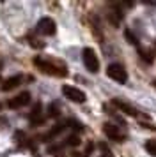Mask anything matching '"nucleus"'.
Wrapping results in <instances>:
<instances>
[{"instance_id":"obj_1","label":"nucleus","mask_w":156,"mask_h":157,"mask_svg":"<svg viewBox=\"0 0 156 157\" xmlns=\"http://www.w3.org/2000/svg\"><path fill=\"white\" fill-rule=\"evenodd\" d=\"M34 64H35V67H37L41 72H44V74H50V76H59V78L68 76V69H66V65H64L62 62H59V60L37 57L34 60Z\"/></svg>"},{"instance_id":"obj_2","label":"nucleus","mask_w":156,"mask_h":157,"mask_svg":"<svg viewBox=\"0 0 156 157\" xmlns=\"http://www.w3.org/2000/svg\"><path fill=\"white\" fill-rule=\"evenodd\" d=\"M103 132L108 140H112V141H117V143H122L126 140V132L119 127V125H115L112 122H106L105 125H103Z\"/></svg>"},{"instance_id":"obj_3","label":"nucleus","mask_w":156,"mask_h":157,"mask_svg":"<svg viewBox=\"0 0 156 157\" xmlns=\"http://www.w3.org/2000/svg\"><path fill=\"white\" fill-rule=\"evenodd\" d=\"M82 58H84V65L87 67V71H91V72L99 71V58L92 48H85L82 51Z\"/></svg>"},{"instance_id":"obj_4","label":"nucleus","mask_w":156,"mask_h":157,"mask_svg":"<svg viewBox=\"0 0 156 157\" xmlns=\"http://www.w3.org/2000/svg\"><path fill=\"white\" fill-rule=\"evenodd\" d=\"M106 74L115 83H126L128 81V71L124 69V65L121 64H110L108 69H106Z\"/></svg>"},{"instance_id":"obj_5","label":"nucleus","mask_w":156,"mask_h":157,"mask_svg":"<svg viewBox=\"0 0 156 157\" xmlns=\"http://www.w3.org/2000/svg\"><path fill=\"white\" fill-rule=\"evenodd\" d=\"M62 94H64V97H68V99L73 101V102H78V104L85 102V94L82 92L80 88H76V86L64 85L62 86Z\"/></svg>"},{"instance_id":"obj_6","label":"nucleus","mask_w":156,"mask_h":157,"mask_svg":"<svg viewBox=\"0 0 156 157\" xmlns=\"http://www.w3.org/2000/svg\"><path fill=\"white\" fill-rule=\"evenodd\" d=\"M37 32L41 36H55V32H57L55 21L51 18H41L39 23H37Z\"/></svg>"},{"instance_id":"obj_7","label":"nucleus","mask_w":156,"mask_h":157,"mask_svg":"<svg viewBox=\"0 0 156 157\" xmlns=\"http://www.w3.org/2000/svg\"><path fill=\"white\" fill-rule=\"evenodd\" d=\"M28 102H30V94L28 92H21L20 95H16V97H13V99L9 101V108H11V109L23 108V106H27Z\"/></svg>"},{"instance_id":"obj_8","label":"nucleus","mask_w":156,"mask_h":157,"mask_svg":"<svg viewBox=\"0 0 156 157\" xmlns=\"http://www.w3.org/2000/svg\"><path fill=\"white\" fill-rule=\"evenodd\" d=\"M112 104H113L115 108H117L119 111H122V113L129 115V117H140V115H138V111H137V109H135V108L131 106V104L124 102V101H121V99H113V101H112Z\"/></svg>"},{"instance_id":"obj_9","label":"nucleus","mask_w":156,"mask_h":157,"mask_svg":"<svg viewBox=\"0 0 156 157\" xmlns=\"http://www.w3.org/2000/svg\"><path fill=\"white\" fill-rule=\"evenodd\" d=\"M44 115H43V106L41 102H35L34 109H32V113H30V122L34 124V125H43L44 124Z\"/></svg>"},{"instance_id":"obj_10","label":"nucleus","mask_w":156,"mask_h":157,"mask_svg":"<svg viewBox=\"0 0 156 157\" xmlns=\"http://www.w3.org/2000/svg\"><path fill=\"white\" fill-rule=\"evenodd\" d=\"M112 7H113L112 11H108V13H106V18H108V21L112 23V25L117 27V25L122 21V11H121L115 4H112Z\"/></svg>"},{"instance_id":"obj_11","label":"nucleus","mask_w":156,"mask_h":157,"mask_svg":"<svg viewBox=\"0 0 156 157\" xmlns=\"http://www.w3.org/2000/svg\"><path fill=\"white\" fill-rule=\"evenodd\" d=\"M78 145H80V138H78L76 134H71V136H68L62 143H59L57 147H51L50 150H51V152H55L57 148H62V147H78Z\"/></svg>"},{"instance_id":"obj_12","label":"nucleus","mask_w":156,"mask_h":157,"mask_svg":"<svg viewBox=\"0 0 156 157\" xmlns=\"http://www.w3.org/2000/svg\"><path fill=\"white\" fill-rule=\"evenodd\" d=\"M21 83V76L18 74V76H11V78H7L4 83H2V92H11L13 88H16V86Z\"/></svg>"},{"instance_id":"obj_13","label":"nucleus","mask_w":156,"mask_h":157,"mask_svg":"<svg viewBox=\"0 0 156 157\" xmlns=\"http://www.w3.org/2000/svg\"><path fill=\"white\" fill-rule=\"evenodd\" d=\"M60 115V106H59V102H51L48 108V117H51V118H57Z\"/></svg>"},{"instance_id":"obj_14","label":"nucleus","mask_w":156,"mask_h":157,"mask_svg":"<svg viewBox=\"0 0 156 157\" xmlns=\"http://www.w3.org/2000/svg\"><path fill=\"white\" fill-rule=\"evenodd\" d=\"M28 44L32 46V48H43L44 46V41H41V39H37L35 36H32V34H28Z\"/></svg>"},{"instance_id":"obj_15","label":"nucleus","mask_w":156,"mask_h":157,"mask_svg":"<svg viewBox=\"0 0 156 157\" xmlns=\"http://www.w3.org/2000/svg\"><path fill=\"white\" fill-rule=\"evenodd\" d=\"M146 150H147V154H151L153 157H156V140L146 141Z\"/></svg>"},{"instance_id":"obj_16","label":"nucleus","mask_w":156,"mask_h":157,"mask_svg":"<svg viewBox=\"0 0 156 157\" xmlns=\"http://www.w3.org/2000/svg\"><path fill=\"white\" fill-rule=\"evenodd\" d=\"M27 136H25V132H21V131H18V132H14V141L18 143V145H21V147H25L27 145Z\"/></svg>"},{"instance_id":"obj_17","label":"nucleus","mask_w":156,"mask_h":157,"mask_svg":"<svg viewBox=\"0 0 156 157\" xmlns=\"http://www.w3.org/2000/svg\"><path fill=\"white\" fill-rule=\"evenodd\" d=\"M138 53H140V58H142V60H146L147 64H153V60H154V58H153V55H151L149 51H144V50H140Z\"/></svg>"},{"instance_id":"obj_18","label":"nucleus","mask_w":156,"mask_h":157,"mask_svg":"<svg viewBox=\"0 0 156 157\" xmlns=\"http://www.w3.org/2000/svg\"><path fill=\"white\" fill-rule=\"evenodd\" d=\"M124 37H126L128 43H131V44H137V43H138V41H137V37L133 36V32H129V30H124Z\"/></svg>"},{"instance_id":"obj_19","label":"nucleus","mask_w":156,"mask_h":157,"mask_svg":"<svg viewBox=\"0 0 156 157\" xmlns=\"http://www.w3.org/2000/svg\"><path fill=\"white\" fill-rule=\"evenodd\" d=\"M92 150H94V143H89V145L85 147V152H84L80 157H89V155L92 154Z\"/></svg>"},{"instance_id":"obj_20","label":"nucleus","mask_w":156,"mask_h":157,"mask_svg":"<svg viewBox=\"0 0 156 157\" xmlns=\"http://www.w3.org/2000/svg\"><path fill=\"white\" fill-rule=\"evenodd\" d=\"M101 157H113L112 154H110V152H108V150H106L105 154H101Z\"/></svg>"},{"instance_id":"obj_21","label":"nucleus","mask_w":156,"mask_h":157,"mask_svg":"<svg viewBox=\"0 0 156 157\" xmlns=\"http://www.w3.org/2000/svg\"><path fill=\"white\" fill-rule=\"evenodd\" d=\"M153 86H154V88H156V81H153Z\"/></svg>"},{"instance_id":"obj_22","label":"nucleus","mask_w":156,"mask_h":157,"mask_svg":"<svg viewBox=\"0 0 156 157\" xmlns=\"http://www.w3.org/2000/svg\"><path fill=\"white\" fill-rule=\"evenodd\" d=\"M0 111H2V104H0Z\"/></svg>"},{"instance_id":"obj_23","label":"nucleus","mask_w":156,"mask_h":157,"mask_svg":"<svg viewBox=\"0 0 156 157\" xmlns=\"http://www.w3.org/2000/svg\"><path fill=\"white\" fill-rule=\"evenodd\" d=\"M154 48H156V44H154Z\"/></svg>"}]
</instances>
